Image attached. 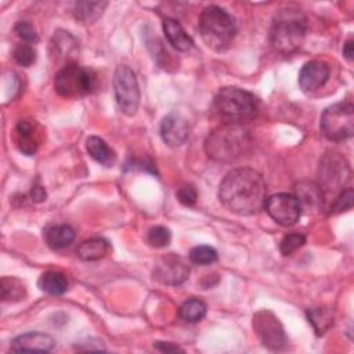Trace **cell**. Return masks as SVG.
<instances>
[{
  "mask_svg": "<svg viewBox=\"0 0 354 354\" xmlns=\"http://www.w3.org/2000/svg\"><path fill=\"white\" fill-rule=\"evenodd\" d=\"M218 199L225 209L239 216H250L264 207L266 183L253 169H234L223 178Z\"/></svg>",
  "mask_w": 354,
  "mask_h": 354,
  "instance_id": "1",
  "label": "cell"
},
{
  "mask_svg": "<svg viewBox=\"0 0 354 354\" xmlns=\"http://www.w3.org/2000/svg\"><path fill=\"white\" fill-rule=\"evenodd\" d=\"M306 33V15L296 8H282L272 18L270 43L275 51L292 54L303 44Z\"/></svg>",
  "mask_w": 354,
  "mask_h": 354,
  "instance_id": "2",
  "label": "cell"
},
{
  "mask_svg": "<svg viewBox=\"0 0 354 354\" xmlns=\"http://www.w3.org/2000/svg\"><path fill=\"white\" fill-rule=\"evenodd\" d=\"M249 144L250 134L241 123H225L210 133L205 149L209 158L227 163L242 156Z\"/></svg>",
  "mask_w": 354,
  "mask_h": 354,
  "instance_id": "3",
  "label": "cell"
},
{
  "mask_svg": "<svg viewBox=\"0 0 354 354\" xmlns=\"http://www.w3.org/2000/svg\"><path fill=\"white\" fill-rule=\"evenodd\" d=\"M199 33L205 44L214 51H224L236 35L234 17L218 6H207L199 17Z\"/></svg>",
  "mask_w": 354,
  "mask_h": 354,
  "instance_id": "4",
  "label": "cell"
},
{
  "mask_svg": "<svg viewBox=\"0 0 354 354\" xmlns=\"http://www.w3.org/2000/svg\"><path fill=\"white\" fill-rule=\"evenodd\" d=\"M214 106L228 123L246 122L257 113V98L239 87H223L214 97Z\"/></svg>",
  "mask_w": 354,
  "mask_h": 354,
  "instance_id": "5",
  "label": "cell"
},
{
  "mask_svg": "<svg viewBox=\"0 0 354 354\" xmlns=\"http://www.w3.org/2000/svg\"><path fill=\"white\" fill-rule=\"evenodd\" d=\"M55 91L65 98H79L88 95L95 88V75L75 62L62 66L54 79Z\"/></svg>",
  "mask_w": 354,
  "mask_h": 354,
  "instance_id": "6",
  "label": "cell"
},
{
  "mask_svg": "<svg viewBox=\"0 0 354 354\" xmlns=\"http://www.w3.org/2000/svg\"><path fill=\"white\" fill-rule=\"evenodd\" d=\"M319 127L330 141H344L354 133V106L350 101L336 102L328 106L321 116Z\"/></svg>",
  "mask_w": 354,
  "mask_h": 354,
  "instance_id": "7",
  "label": "cell"
},
{
  "mask_svg": "<svg viewBox=\"0 0 354 354\" xmlns=\"http://www.w3.org/2000/svg\"><path fill=\"white\" fill-rule=\"evenodd\" d=\"M113 91L119 109L127 115H136L140 105V87L136 73L127 65H119L113 75Z\"/></svg>",
  "mask_w": 354,
  "mask_h": 354,
  "instance_id": "8",
  "label": "cell"
},
{
  "mask_svg": "<svg viewBox=\"0 0 354 354\" xmlns=\"http://www.w3.org/2000/svg\"><path fill=\"white\" fill-rule=\"evenodd\" d=\"M264 207L270 217L283 227H289L299 221L301 214V203L296 195L279 192L266 198Z\"/></svg>",
  "mask_w": 354,
  "mask_h": 354,
  "instance_id": "9",
  "label": "cell"
},
{
  "mask_svg": "<svg viewBox=\"0 0 354 354\" xmlns=\"http://www.w3.org/2000/svg\"><path fill=\"white\" fill-rule=\"evenodd\" d=\"M253 329L263 346L270 350H279L286 343L283 326L270 310H260L254 314Z\"/></svg>",
  "mask_w": 354,
  "mask_h": 354,
  "instance_id": "10",
  "label": "cell"
},
{
  "mask_svg": "<svg viewBox=\"0 0 354 354\" xmlns=\"http://www.w3.org/2000/svg\"><path fill=\"white\" fill-rule=\"evenodd\" d=\"M188 264L174 253L166 254L162 259H159L153 268V278L163 285H181L188 279Z\"/></svg>",
  "mask_w": 354,
  "mask_h": 354,
  "instance_id": "11",
  "label": "cell"
},
{
  "mask_svg": "<svg viewBox=\"0 0 354 354\" xmlns=\"http://www.w3.org/2000/svg\"><path fill=\"white\" fill-rule=\"evenodd\" d=\"M319 173L322 184L329 189H335L348 180L350 167L344 156L340 153H330L324 158L319 166Z\"/></svg>",
  "mask_w": 354,
  "mask_h": 354,
  "instance_id": "12",
  "label": "cell"
},
{
  "mask_svg": "<svg viewBox=\"0 0 354 354\" xmlns=\"http://www.w3.org/2000/svg\"><path fill=\"white\" fill-rule=\"evenodd\" d=\"M329 65L321 59L306 62L299 73V86L303 91L311 93L321 88L329 79Z\"/></svg>",
  "mask_w": 354,
  "mask_h": 354,
  "instance_id": "13",
  "label": "cell"
},
{
  "mask_svg": "<svg viewBox=\"0 0 354 354\" xmlns=\"http://www.w3.org/2000/svg\"><path fill=\"white\" fill-rule=\"evenodd\" d=\"M160 136L169 147L183 145L189 136V126L184 116L177 112L166 115L160 123Z\"/></svg>",
  "mask_w": 354,
  "mask_h": 354,
  "instance_id": "14",
  "label": "cell"
},
{
  "mask_svg": "<svg viewBox=\"0 0 354 354\" xmlns=\"http://www.w3.org/2000/svg\"><path fill=\"white\" fill-rule=\"evenodd\" d=\"M55 346V340L41 332H28L17 336L11 342L12 351H50Z\"/></svg>",
  "mask_w": 354,
  "mask_h": 354,
  "instance_id": "15",
  "label": "cell"
},
{
  "mask_svg": "<svg viewBox=\"0 0 354 354\" xmlns=\"http://www.w3.org/2000/svg\"><path fill=\"white\" fill-rule=\"evenodd\" d=\"M17 133V142L21 152L25 155H33L39 147V137H37V124L32 120H19L15 127Z\"/></svg>",
  "mask_w": 354,
  "mask_h": 354,
  "instance_id": "16",
  "label": "cell"
},
{
  "mask_svg": "<svg viewBox=\"0 0 354 354\" xmlns=\"http://www.w3.org/2000/svg\"><path fill=\"white\" fill-rule=\"evenodd\" d=\"M163 32L169 44H171V47L177 51H188L194 46V40L191 39V36L174 18L163 19Z\"/></svg>",
  "mask_w": 354,
  "mask_h": 354,
  "instance_id": "17",
  "label": "cell"
},
{
  "mask_svg": "<svg viewBox=\"0 0 354 354\" xmlns=\"http://www.w3.org/2000/svg\"><path fill=\"white\" fill-rule=\"evenodd\" d=\"M86 149L95 162L106 167L112 166L116 162V153L113 152V149L109 148L108 144L97 136H91L86 140Z\"/></svg>",
  "mask_w": 354,
  "mask_h": 354,
  "instance_id": "18",
  "label": "cell"
},
{
  "mask_svg": "<svg viewBox=\"0 0 354 354\" xmlns=\"http://www.w3.org/2000/svg\"><path fill=\"white\" fill-rule=\"evenodd\" d=\"M44 238L51 249L59 250L69 246L73 242L75 230L66 224H55L46 230Z\"/></svg>",
  "mask_w": 354,
  "mask_h": 354,
  "instance_id": "19",
  "label": "cell"
},
{
  "mask_svg": "<svg viewBox=\"0 0 354 354\" xmlns=\"http://www.w3.org/2000/svg\"><path fill=\"white\" fill-rule=\"evenodd\" d=\"M109 249L108 242L104 238H90L83 241L77 249L76 254L83 261H95L102 259Z\"/></svg>",
  "mask_w": 354,
  "mask_h": 354,
  "instance_id": "20",
  "label": "cell"
},
{
  "mask_svg": "<svg viewBox=\"0 0 354 354\" xmlns=\"http://www.w3.org/2000/svg\"><path fill=\"white\" fill-rule=\"evenodd\" d=\"M37 285L43 292H46L51 296H59L66 292L68 279L59 271H47V272L41 274Z\"/></svg>",
  "mask_w": 354,
  "mask_h": 354,
  "instance_id": "21",
  "label": "cell"
},
{
  "mask_svg": "<svg viewBox=\"0 0 354 354\" xmlns=\"http://www.w3.org/2000/svg\"><path fill=\"white\" fill-rule=\"evenodd\" d=\"M106 6V1H79L75 4L73 15L83 24H91L102 15Z\"/></svg>",
  "mask_w": 354,
  "mask_h": 354,
  "instance_id": "22",
  "label": "cell"
},
{
  "mask_svg": "<svg viewBox=\"0 0 354 354\" xmlns=\"http://www.w3.org/2000/svg\"><path fill=\"white\" fill-rule=\"evenodd\" d=\"M307 319L318 336L324 335L333 325V311L329 307H313L307 310Z\"/></svg>",
  "mask_w": 354,
  "mask_h": 354,
  "instance_id": "23",
  "label": "cell"
},
{
  "mask_svg": "<svg viewBox=\"0 0 354 354\" xmlns=\"http://www.w3.org/2000/svg\"><path fill=\"white\" fill-rule=\"evenodd\" d=\"M206 304L196 297L187 299L178 307V317L185 322H199L206 315Z\"/></svg>",
  "mask_w": 354,
  "mask_h": 354,
  "instance_id": "24",
  "label": "cell"
},
{
  "mask_svg": "<svg viewBox=\"0 0 354 354\" xmlns=\"http://www.w3.org/2000/svg\"><path fill=\"white\" fill-rule=\"evenodd\" d=\"M1 299L3 301H19L25 297V285L12 277L1 278Z\"/></svg>",
  "mask_w": 354,
  "mask_h": 354,
  "instance_id": "25",
  "label": "cell"
},
{
  "mask_svg": "<svg viewBox=\"0 0 354 354\" xmlns=\"http://www.w3.org/2000/svg\"><path fill=\"white\" fill-rule=\"evenodd\" d=\"M189 260L195 264L206 266L212 264L217 260V252L214 248L207 246V245H198L191 249L189 252Z\"/></svg>",
  "mask_w": 354,
  "mask_h": 354,
  "instance_id": "26",
  "label": "cell"
},
{
  "mask_svg": "<svg viewBox=\"0 0 354 354\" xmlns=\"http://www.w3.org/2000/svg\"><path fill=\"white\" fill-rule=\"evenodd\" d=\"M170 239H171V232L169 228L163 225L152 227L147 235L148 243L153 248H165L170 243Z\"/></svg>",
  "mask_w": 354,
  "mask_h": 354,
  "instance_id": "27",
  "label": "cell"
},
{
  "mask_svg": "<svg viewBox=\"0 0 354 354\" xmlns=\"http://www.w3.org/2000/svg\"><path fill=\"white\" fill-rule=\"evenodd\" d=\"M14 59L22 66H30L36 61V50L30 43H19L14 48Z\"/></svg>",
  "mask_w": 354,
  "mask_h": 354,
  "instance_id": "28",
  "label": "cell"
},
{
  "mask_svg": "<svg viewBox=\"0 0 354 354\" xmlns=\"http://www.w3.org/2000/svg\"><path fill=\"white\" fill-rule=\"evenodd\" d=\"M306 243V236L299 232H290L285 235L279 243V250L283 256H289Z\"/></svg>",
  "mask_w": 354,
  "mask_h": 354,
  "instance_id": "29",
  "label": "cell"
},
{
  "mask_svg": "<svg viewBox=\"0 0 354 354\" xmlns=\"http://www.w3.org/2000/svg\"><path fill=\"white\" fill-rule=\"evenodd\" d=\"M297 192H300V195H297V199L301 202H304L306 205L314 206V205H319L321 203V188L314 185V184H306V185H300V188H297Z\"/></svg>",
  "mask_w": 354,
  "mask_h": 354,
  "instance_id": "30",
  "label": "cell"
},
{
  "mask_svg": "<svg viewBox=\"0 0 354 354\" xmlns=\"http://www.w3.org/2000/svg\"><path fill=\"white\" fill-rule=\"evenodd\" d=\"M353 206V188H346L340 192V195L335 199L330 206V213H340Z\"/></svg>",
  "mask_w": 354,
  "mask_h": 354,
  "instance_id": "31",
  "label": "cell"
},
{
  "mask_svg": "<svg viewBox=\"0 0 354 354\" xmlns=\"http://www.w3.org/2000/svg\"><path fill=\"white\" fill-rule=\"evenodd\" d=\"M15 33L25 41V43H36L37 41V33L36 29L33 28L32 24L26 22V21H19L15 25Z\"/></svg>",
  "mask_w": 354,
  "mask_h": 354,
  "instance_id": "32",
  "label": "cell"
},
{
  "mask_svg": "<svg viewBox=\"0 0 354 354\" xmlns=\"http://www.w3.org/2000/svg\"><path fill=\"white\" fill-rule=\"evenodd\" d=\"M196 198H198V192L194 185L187 184L178 188L177 191V199L185 206H192L196 202Z\"/></svg>",
  "mask_w": 354,
  "mask_h": 354,
  "instance_id": "33",
  "label": "cell"
},
{
  "mask_svg": "<svg viewBox=\"0 0 354 354\" xmlns=\"http://www.w3.org/2000/svg\"><path fill=\"white\" fill-rule=\"evenodd\" d=\"M153 347L158 348L162 353H177V351H184L180 346L169 343V342H155Z\"/></svg>",
  "mask_w": 354,
  "mask_h": 354,
  "instance_id": "34",
  "label": "cell"
},
{
  "mask_svg": "<svg viewBox=\"0 0 354 354\" xmlns=\"http://www.w3.org/2000/svg\"><path fill=\"white\" fill-rule=\"evenodd\" d=\"M30 198L33 202H37V203L46 201V198H47L46 189L41 185H33L30 189Z\"/></svg>",
  "mask_w": 354,
  "mask_h": 354,
  "instance_id": "35",
  "label": "cell"
},
{
  "mask_svg": "<svg viewBox=\"0 0 354 354\" xmlns=\"http://www.w3.org/2000/svg\"><path fill=\"white\" fill-rule=\"evenodd\" d=\"M343 55L351 61L353 59V55H354V48H353V40L348 39L344 44H343Z\"/></svg>",
  "mask_w": 354,
  "mask_h": 354,
  "instance_id": "36",
  "label": "cell"
}]
</instances>
